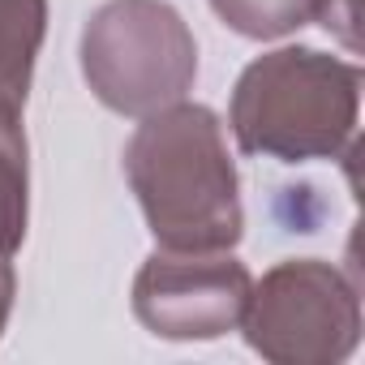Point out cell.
Listing matches in <instances>:
<instances>
[{
  "instance_id": "obj_1",
  "label": "cell",
  "mask_w": 365,
  "mask_h": 365,
  "mask_svg": "<svg viewBox=\"0 0 365 365\" xmlns=\"http://www.w3.org/2000/svg\"><path fill=\"white\" fill-rule=\"evenodd\" d=\"M125 176L159 250L215 254L241 241V176L207 103L180 99L142 116L125 146Z\"/></svg>"
},
{
  "instance_id": "obj_2",
  "label": "cell",
  "mask_w": 365,
  "mask_h": 365,
  "mask_svg": "<svg viewBox=\"0 0 365 365\" xmlns=\"http://www.w3.org/2000/svg\"><path fill=\"white\" fill-rule=\"evenodd\" d=\"M361 69L318 48H279L245 65L232 91V138L284 163L339 159L356 138Z\"/></svg>"
},
{
  "instance_id": "obj_3",
  "label": "cell",
  "mask_w": 365,
  "mask_h": 365,
  "mask_svg": "<svg viewBox=\"0 0 365 365\" xmlns=\"http://www.w3.org/2000/svg\"><path fill=\"white\" fill-rule=\"evenodd\" d=\"M82 73L120 116L180 103L198 78V43L168 0H108L82 31Z\"/></svg>"
},
{
  "instance_id": "obj_4",
  "label": "cell",
  "mask_w": 365,
  "mask_h": 365,
  "mask_svg": "<svg viewBox=\"0 0 365 365\" xmlns=\"http://www.w3.org/2000/svg\"><path fill=\"white\" fill-rule=\"evenodd\" d=\"M241 331L275 365H339L361 339L356 284L322 258L279 262L254 284Z\"/></svg>"
},
{
  "instance_id": "obj_5",
  "label": "cell",
  "mask_w": 365,
  "mask_h": 365,
  "mask_svg": "<svg viewBox=\"0 0 365 365\" xmlns=\"http://www.w3.org/2000/svg\"><path fill=\"white\" fill-rule=\"evenodd\" d=\"M254 275L228 250H159L133 279V314L159 339H220L241 327Z\"/></svg>"
},
{
  "instance_id": "obj_6",
  "label": "cell",
  "mask_w": 365,
  "mask_h": 365,
  "mask_svg": "<svg viewBox=\"0 0 365 365\" xmlns=\"http://www.w3.org/2000/svg\"><path fill=\"white\" fill-rule=\"evenodd\" d=\"M48 35V0H0V112H22Z\"/></svg>"
},
{
  "instance_id": "obj_7",
  "label": "cell",
  "mask_w": 365,
  "mask_h": 365,
  "mask_svg": "<svg viewBox=\"0 0 365 365\" xmlns=\"http://www.w3.org/2000/svg\"><path fill=\"white\" fill-rule=\"evenodd\" d=\"M31 176H26V133L22 112H0V254H18L31 215Z\"/></svg>"
},
{
  "instance_id": "obj_8",
  "label": "cell",
  "mask_w": 365,
  "mask_h": 365,
  "mask_svg": "<svg viewBox=\"0 0 365 365\" xmlns=\"http://www.w3.org/2000/svg\"><path fill=\"white\" fill-rule=\"evenodd\" d=\"M211 9L245 39H279L314 22L318 0H211Z\"/></svg>"
},
{
  "instance_id": "obj_9",
  "label": "cell",
  "mask_w": 365,
  "mask_h": 365,
  "mask_svg": "<svg viewBox=\"0 0 365 365\" xmlns=\"http://www.w3.org/2000/svg\"><path fill=\"white\" fill-rule=\"evenodd\" d=\"M314 22H322L331 35H339L356 52V0H318Z\"/></svg>"
},
{
  "instance_id": "obj_10",
  "label": "cell",
  "mask_w": 365,
  "mask_h": 365,
  "mask_svg": "<svg viewBox=\"0 0 365 365\" xmlns=\"http://www.w3.org/2000/svg\"><path fill=\"white\" fill-rule=\"evenodd\" d=\"M14 267H9V254H0V335H5V322H9V309H14Z\"/></svg>"
}]
</instances>
